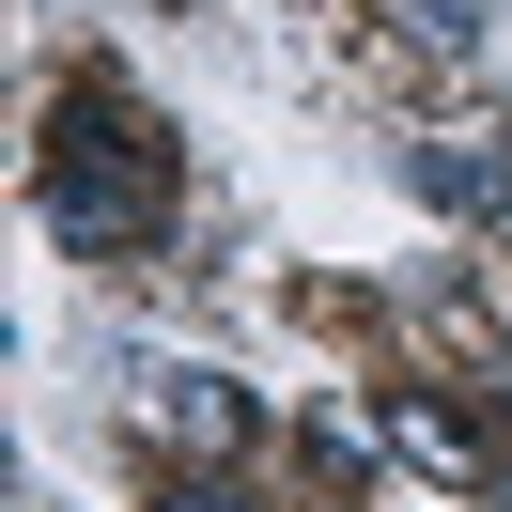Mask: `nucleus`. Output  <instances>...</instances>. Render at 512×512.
<instances>
[{"label":"nucleus","instance_id":"1","mask_svg":"<svg viewBox=\"0 0 512 512\" xmlns=\"http://www.w3.org/2000/svg\"><path fill=\"white\" fill-rule=\"evenodd\" d=\"M47 218H63L78 249H156L171 233V140H156V109L78 94L63 140H47Z\"/></svg>","mask_w":512,"mask_h":512},{"label":"nucleus","instance_id":"2","mask_svg":"<svg viewBox=\"0 0 512 512\" xmlns=\"http://www.w3.org/2000/svg\"><path fill=\"white\" fill-rule=\"evenodd\" d=\"M171 512H264L249 481H171Z\"/></svg>","mask_w":512,"mask_h":512}]
</instances>
